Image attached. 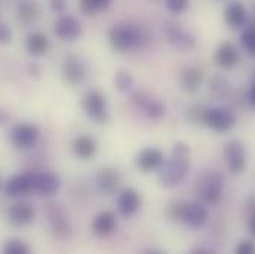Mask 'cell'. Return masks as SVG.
<instances>
[{
	"mask_svg": "<svg viewBox=\"0 0 255 254\" xmlns=\"http://www.w3.org/2000/svg\"><path fill=\"white\" fill-rule=\"evenodd\" d=\"M241 43L251 57H255V25H250L242 31Z\"/></svg>",
	"mask_w": 255,
	"mask_h": 254,
	"instance_id": "cell-30",
	"label": "cell"
},
{
	"mask_svg": "<svg viewBox=\"0 0 255 254\" xmlns=\"http://www.w3.org/2000/svg\"><path fill=\"white\" fill-rule=\"evenodd\" d=\"M189 153L190 149L186 143H177L172 149L171 158L165 159L159 171V180L163 186L172 188L184 180L189 173Z\"/></svg>",
	"mask_w": 255,
	"mask_h": 254,
	"instance_id": "cell-1",
	"label": "cell"
},
{
	"mask_svg": "<svg viewBox=\"0 0 255 254\" xmlns=\"http://www.w3.org/2000/svg\"><path fill=\"white\" fill-rule=\"evenodd\" d=\"M109 42L115 51L127 52V51H130L139 45L141 33L136 27H133L128 22H119L110 28Z\"/></svg>",
	"mask_w": 255,
	"mask_h": 254,
	"instance_id": "cell-3",
	"label": "cell"
},
{
	"mask_svg": "<svg viewBox=\"0 0 255 254\" xmlns=\"http://www.w3.org/2000/svg\"><path fill=\"white\" fill-rule=\"evenodd\" d=\"M4 195L10 198H19L27 196L31 192H34V174L24 173V174H15L4 183Z\"/></svg>",
	"mask_w": 255,
	"mask_h": 254,
	"instance_id": "cell-8",
	"label": "cell"
},
{
	"mask_svg": "<svg viewBox=\"0 0 255 254\" xmlns=\"http://www.w3.org/2000/svg\"><path fill=\"white\" fill-rule=\"evenodd\" d=\"M48 219H49V223H51V228H52L54 234L58 238L64 240V238L70 237V234H71V225H70V220H68L67 214L64 213L60 207H57V205L49 207V210H48Z\"/></svg>",
	"mask_w": 255,
	"mask_h": 254,
	"instance_id": "cell-15",
	"label": "cell"
},
{
	"mask_svg": "<svg viewBox=\"0 0 255 254\" xmlns=\"http://www.w3.org/2000/svg\"><path fill=\"white\" fill-rule=\"evenodd\" d=\"M214 60H215L218 67L230 70L239 63V52H238L236 46L232 42H223L217 48Z\"/></svg>",
	"mask_w": 255,
	"mask_h": 254,
	"instance_id": "cell-20",
	"label": "cell"
},
{
	"mask_svg": "<svg viewBox=\"0 0 255 254\" xmlns=\"http://www.w3.org/2000/svg\"><path fill=\"white\" fill-rule=\"evenodd\" d=\"M118 228V219L113 211H103L95 216L92 222V232L97 237H109L112 235Z\"/></svg>",
	"mask_w": 255,
	"mask_h": 254,
	"instance_id": "cell-18",
	"label": "cell"
},
{
	"mask_svg": "<svg viewBox=\"0 0 255 254\" xmlns=\"http://www.w3.org/2000/svg\"><path fill=\"white\" fill-rule=\"evenodd\" d=\"M166 7L172 13H183L189 7V0H165Z\"/></svg>",
	"mask_w": 255,
	"mask_h": 254,
	"instance_id": "cell-33",
	"label": "cell"
},
{
	"mask_svg": "<svg viewBox=\"0 0 255 254\" xmlns=\"http://www.w3.org/2000/svg\"><path fill=\"white\" fill-rule=\"evenodd\" d=\"M55 34L67 42L77 40L82 34V24L73 15H63L55 22Z\"/></svg>",
	"mask_w": 255,
	"mask_h": 254,
	"instance_id": "cell-11",
	"label": "cell"
},
{
	"mask_svg": "<svg viewBox=\"0 0 255 254\" xmlns=\"http://www.w3.org/2000/svg\"><path fill=\"white\" fill-rule=\"evenodd\" d=\"M203 80V74L199 68L189 67L183 71L181 76V85L187 92H196L200 88V83Z\"/></svg>",
	"mask_w": 255,
	"mask_h": 254,
	"instance_id": "cell-26",
	"label": "cell"
},
{
	"mask_svg": "<svg viewBox=\"0 0 255 254\" xmlns=\"http://www.w3.org/2000/svg\"><path fill=\"white\" fill-rule=\"evenodd\" d=\"M184 204H186V201H183V199H178V201H174V202L169 204V207H168V216L171 217V220L181 222L183 211H184Z\"/></svg>",
	"mask_w": 255,
	"mask_h": 254,
	"instance_id": "cell-32",
	"label": "cell"
},
{
	"mask_svg": "<svg viewBox=\"0 0 255 254\" xmlns=\"http://www.w3.org/2000/svg\"><path fill=\"white\" fill-rule=\"evenodd\" d=\"M141 205V196L133 189H125L118 198V211L124 217H132Z\"/></svg>",
	"mask_w": 255,
	"mask_h": 254,
	"instance_id": "cell-21",
	"label": "cell"
},
{
	"mask_svg": "<svg viewBox=\"0 0 255 254\" xmlns=\"http://www.w3.org/2000/svg\"><path fill=\"white\" fill-rule=\"evenodd\" d=\"M25 49L30 55L33 57H42L48 52L49 49V39L45 33L42 31H34L28 34L25 40Z\"/></svg>",
	"mask_w": 255,
	"mask_h": 254,
	"instance_id": "cell-24",
	"label": "cell"
},
{
	"mask_svg": "<svg viewBox=\"0 0 255 254\" xmlns=\"http://www.w3.org/2000/svg\"><path fill=\"white\" fill-rule=\"evenodd\" d=\"M51 7L55 12H64L67 7V0H51Z\"/></svg>",
	"mask_w": 255,
	"mask_h": 254,
	"instance_id": "cell-36",
	"label": "cell"
},
{
	"mask_svg": "<svg viewBox=\"0 0 255 254\" xmlns=\"http://www.w3.org/2000/svg\"><path fill=\"white\" fill-rule=\"evenodd\" d=\"M253 22H254L253 25H255V7H254V15H253Z\"/></svg>",
	"mask_w": 255,
	"mask_h": 254,
	"instance_id": "cell-40",
	"label": "cell"
},
{
	"mask_svg": "<svg viewBox=\"0 0 255 254\" xmlns=\"http://www.w3.org/2000/svg\"><path fill=\"white\" fill-rule=\"evenodd\" d=\"M224 21L233 30L245 27V24L248 21V10H247V7L241 1L230 3L226 7V10H224Z\"/></svg>",
	"mask_w": 255,
	"mask_h": 254,
	"instance_id": "cell-19",
	"label": "cell"
},
{
	"mask_svg": "<svg viewBox=\"0 0 255 254\" xmlns=\"http://www.w3.org/2000/svg\"><path fill=\"white\" fill-rule=\"evenodd\" d=\"M115 85L116 88L121 91V92H129L133 85H135V80L132 77V74L127 71V70H119L115 76Z\"/></svg>",
	"mask_w": 255,
	"mask_h": 254,
	"instance_id": "cell-29",
	"label": "cell"
},
{
	"mask_svg": "<svg viewBox=\"0 0 255 254\" xmlns=\"http://www.w3.org/2000/svg\"><path fill=\"white\" fill-rule=\"evenodd\" d=\"M226 161L232 173H242L247 167V150L242 141L232 140L226 144L224 149Z\"/></svg>",
	"mask_w": 255,
	"mask_h": 254,
	"instance_id": "cell-9",
	"label": "cell"
},
{
	"mask_svg": "<svg viewBox=\"0 0 255 254\" xmlns=\"http://www.w3.org/2000/svg\"><path fill=\"white\" fill-rule=\"evenodd\" d=\"M12 40V31L7 25L0 22V43H9Z\"/></svg>",
	"mask_w": 255,
	"mask_h": 254,
	"instance_id": "cell-35",
	"label": "cell"
},
{
	"mask_svg": "<svg viewBox=\"0 0 255 254\" xmlns=\"http://www.w3.org/2000/svg\"><path fill=\"white\" fill-rule=\"evenodd\" d=\"M250 232L255 237V211L253 213L251 219H250Z\"/></svg>",
	"mask_w": 255,
	"mask_h": 254,
	"instance_id": "cell-38",
	"label": "cell"
},
{
	"mask_svg": "<svg viewBox=\"0 0 255 254\" xmlns=\"http://www.w3.org/2000/svg\"><path fill=\"white\" fill-rule=\"evenodd\" d=\"M200 121L206 127L217 132H226L235 127L236 116L232 110L226 107H209V109H203Z\"/></svg>",
	"mask_w": 255,
	"mask_h": 254,
	"instance_id": "cell-4",
	"label": "cell"
},
{
	"mask_svg": "<svg viewBox=\"0 0 255 254\" xmlns=\"http://www.w3.org/2000/svg\"><path fill=\"white\" fill-rule=\"evenodd\" d=\"M63 76L67 83L79 85L86 76V68L83 61L77 55H70L68 58H65L63 64Z\"/></svg>",
	"mask_w": 255,
	"mask_h": 254,
	"instance_id": "cell-16",
	"label": "cell"
},
{
	"mask_svg": "<svg viewBox=\"0 0 255 254\" xmlns=\"http://www.w3.org/2000/svg\"><path fill=\"white\" fill-rule=\"evenodd\" d=\"M85 113L97 124H106L109 121V106L106 97L98 91H91L83 97Z\"/></svg>",
	"mask_w": 255,
	"mask_h": 254,
	"instance_id": "cell-5",
	"label": "cell"
},
{
	"mask_svg": "<svg viewBox=\"0 0 255 254\" xmlns=\"http://www.w3.org/2000/svg\"><path fill=\"white\" fill-rule=\"evenodd\" d=\"M3 253L4 254H28L30 249L28 246L21 241V240H7L6 244L3 246Z\"/></svg>",
	"mask_w": 255,
	"mask_h": 254,
	"instance_id": "cell-31",
	"label": "cell"
},
{
	"mask_svg": "<svg viewBox=\"0 0 255 254\" xmlns=\"http://www.w3.org/2000/svg\"><path fill=\"white\" fill-rule=\"evenodd\" d=\"M208 220V210L203 202L200 201H190L184 204V211L181 217V223L190 226L193 229L202 228Z\"/></svg>",
	"mask_w": 255,
	"mask_h": 254,
	"instance_id": "cell-10",
	"label": "cell"
},
{
	"mask_svg": "<svg viewBox=\"0 0 255 254\" xmlns=\"http://www.w3.org/2000/svg\"><path fill=\"white\" fill-rule=\"evenodd\" d=\"M132 103L138 110H141L147 118H150L153 121H159L165 115V106L159 100L153 98L150 94H147L144 91L135 92L132 95Z\"/></svg>",
	"mask_w": 255,
	"mask_h": 254,
	"instance_id": "cell-7",
	"label": "cell"
},
{
	"mask_svg": "<svg viewBox=\"0 0 255 254\" xmlns=\"http://www.w3.org/2000/svg\"><path fill=\"white\" fill-rule=\"evenodd\" d=\"M112 0H80V10L85 15H97L110 6Z\"/></svg>",
	"mask_w": 255,
	"mask_h": 254,
	"instance_id": "cell-28",
	"label": "cell"
},
{
	"mask_svg": "<svg viewBox=\"0 0 255 254\" xmlns=\"http://www.w3.org/2000/svg\"><path fill=\"white\" fill-rule=\"evenodd\" d=\"M248 101H250V104L255 107V82L253 83V86L250 88V91H248Z\"/></svg>",
	"mask_w": 255,
	"mask_h": 254,
	"instance_id": "cell-37",
	"label": "cell"
},
{
	"mask_svg": "<svg viewBox=\"0 0 255 254\" xmlns=\"http://www.w3.org/2000/svg\"><path fill=\"white\" fill-rule=\"evenodd\" d=\"M7 219L15 226H27L36 219V210L28 202H18L9 207Z\"/></svg>",
	"mask_w": 255,
	"mask_h": 254,
	"instance_id": "cell-14",
	"label": "cell"
},
{
	"mask_svg": "<svg viewBox=\"0 0 255 254\" xmlns=\"http://www.w3.org/2000/svg\"><path fill=\"white\" fill-rule=\"evenodd\" d=\"M209 92H211L215 98H218V100L227 98V97L230 95V92H232V85H230V82H229L224 76L217 74V76H214V77L211 79V82H209Z\"/></svg>",
	"mask_w": 255,
	"mask_h": 254,
	"instance_id": "cell-27",
	"label": "cell"
},
{
	"mask_svg": "<svg viewBox=\"0 0 255 254\" xmlns=\"http://www.w3.org/2000/svg\"><path fill=\"white\" fill-rule=\"evenodd\" d=\"M166 31V37L168 40L171 42V45L177 49H181V51H190L191 48H194V37L193 34H190L186 28H183L181 25L178 24H174V22H169L165 28Z\"/></svg>",
	"mask_w": 255,
	"mask_h": 254,
	"instance_id": "cell-13",
	"label": "cell"
},
{
	"mask_svg": "<svg viewBox=\"0 0 255 254\" xmlns=\"http://www.w3.org/2000/svg\"><path fill=\"white\" fill-rule=\"evenodd\" d=\"M61 188V180L54 173L34 174V192L42 196H52Z\"/></svg>",
	"mask_w": 255,
	"mask_h": 254,
	"instance_id": "cell-17",
	"label": "cell"
},
{
	"mask_svg": "<svg viewBox=\"0 0 255 254\" xmlns=\"http://www.w3.org/2000/svg\"><path fill=\"white\" fill-rule=\"evenodd\" d=\"M97 150H98V146H97L95 138H92L89 135H85V134L76 137V140L73 143V153L79 159H83V161H88V159L94 158Z\"/></svg>",
	"mask_w": 255,
	"mask_h": 254,
	"instance_id": "cell-22",
	"label": "cell"
},
{
	"mask_svg": "<svg viewBox=\"0 0 255 254\" xmlns=\"http://www.w3.org/2000/svg\"><path fill=\"white\" fill-rule=\"evenodd\" d=\"M193 253L196 254H209V253H214L211 249H203V247H197L196 250H193Z\"/></svg>",
	"mask_w": 255,
	"mask_h": 254,
	"instance_id": "cell-39",
	"label": "cell"
},
{
	"mask_svg": "<svg viewBox=\"0 0 255 254\" xmlns=\"http://www.w3.org/2000/svg\"><path fill=\"white\" fill-rule=\"evenodd\" d=\"M223 189H224L223 177L215 170H208L202 173V176L197 177L194 185V193L197 196V201L211 207L220 204L223 198Z\"/></svg>",
	"mask_w": 255,
	"mask_h": 254,
	"instance_id": "cell-2",
	"label": "cell"
},
{
	"mask_svg": "<svg viewBox=\"0 0 255 254\" xmlns=\"http://www.w3.org/2000/svg\"><path fill=\"white\" fill-rule=\"evenodd\" d=\"M163 161H165V156H163L162 150H159L156 147H147V149L141 150L135 158V164H136L138 170H141L142 173L157 171L162 167Z\"/></svg>",
	"mask_w": 255,
	"mask_h": 254,
	"instance_id": "cell-12",
	"label": "cell"
},
{
	"mask_svg": "<svg viewBox=\"0 0 255 254\" xmlns=\"http://www.w3.org/2000/svg\"><path fill=\"white\" fill-rule=\"evenodd\" d=\"M236 253L255 254V243H253V241H242V243L236 247Z\"/></svg>",
	"mask_w": 255,
	"mask_h": 254,
	"instance_id": "cell-34",
	"label": "cell"
},
{
	"mask_svg": "<svg viewBox=\"0 0 255 254\" xmlns=\"http://www.w3.org/2000/svg\"><path fill=\"white\" fill-rule=\"evenodd\" d=\"M121 183V176L118 173V170L115 168H104L100 171L98 177H97V185L100 188V191L106 195L115 193L119 188Z\"/></svg>",
	"mask_w": 255,
	"mask_h": 254,
	"instance_id": "cell-23",
	"label": "cell"
},
{
	"mask_svg": "<svg viewBox=\"0 0 255 254\" xmlns=\"http://www.w3.org/2000/svg\"><path fill=\"white\" fill-rule=\"evenodd\" d=\"M42 15L40 4L34 0H24L18 4V19L24 24L36 22Z\"/></svg>",
	"mask_w": 255,
	"mask_h": 254,
	"instance_id": "cell-25",
	"label": "cell"
},
{
	"mask_svg": "<svg viewBox=\"0 0 255 254\" xmlns=\"http://www.w3.org/2000/svg\"><path fill=\"white\" fill-rule=\"evenodd\" d=\"M40 131L34 124H18L10 129V143L18 149H31L39 140Z\"/></svg>",
	"mask_w": 255,
	"mask_h": 254,
	"instance_id": "cell-6",
	"label": "cell"
}]
</instances>
